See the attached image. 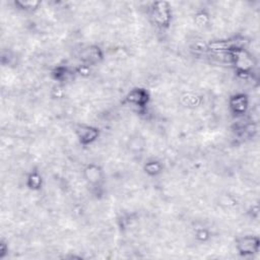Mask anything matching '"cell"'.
I'll return each instance as SVG.
<instances>
[{"label":"cell","instance_id":"cell-1","mask_svg":"<svg viewBox=\"0 0 260 260\" xmlns=\"http://www.w3.org/2000/svg\"><path fill=\"white\" fill-rule=\"evenodd\" d=\"M75 133L83 146H88L98 139L100 130L94 126L82 124L75 128Z\"/></svg>","mask_w":260,"mask_h":260},{"label":"cell","instance_id":"cell-2","mask_svg":"<svg viewBox=\"0 0 260 260\" xmlns=\"http://www.w3.org/2000/svg\"><path fill=\"white\" fill-rule=\"evenodd\" d=\"M152 17L154 22L161 27L168 25L171 22V11L168 3L155 2L152 7Z\"/></svg>","mask_w":260,"mask_h":260},{"label":"cell","instance_id":"cell-3","mask_svg":"<svg viewBox=\"0 0 260 260\" xmlns=\"http://www.w3.org/2000/svg\"><path fill=\"white\" fill-rule=\"evenodd\" d=\"M259 240L257 237L245 236L237 240V248L243 255L252 254L258 251Z\"/></svg>","mask_w":260,"mask_h":260},{"label":"cell","instance_id":"cell-4","mask_svg":"<svg viewBox=\"0 0 260 260\" xmlns=\"http://www.w3.org/2000/svg\"><path fill=\"white\" fill-rule=\"evenodd\" d=\"M126 100L137 107H145L150 100V96L144 88H134L128 94Z\"/></svg>","mask_w":260,"mask_h":260},{"label":"cell","instance_id":"cell-5","mask_svg":"<svg viewBox=\"0 0 260 260\" xmlns=\"http://www.w3.org/2000/svg\"><path fill=\"white\" fill-rule=\"evenodd\" d=\"M103 57L102 51L100 50L99 47H88L85 50L82 51L81 54V59L89 64H95L99 62Z\"/></svg>","mask_w":260,"mask_h":260},{"label":"cell","instance_id":"cell-6","mask_svg":"<svg viewBox=\"0 0 260 260\" xmlns=\"http://www.w3.org/2000/svg\"><path fill=\"white\" fill-rule=\"evenodd\" d=\"M230 106L236 114H244L248 108V99L243 94L235 95L230 101Z\"/></svg>","mask_w":260,"mask_h":260},{"label":"cell","instance_id":"cell-7","mask_svg":"<svg viewBox=\"0 0 260 260\" xmlns=\"http://www.w3.org/2000/svg\"><path fill=\"white\" fill-rule=\"evenodd\" d=\"M86 173L87 175V179L89 180L90 183H95V182L99 181L101 178V171L99 170V168L95 165L88 166L86 170Z\"/></svg>","mask_w":260,"mask_h":260},{"label":"cell","instance_id":"cell-8","mask_svg":"<svg viewBox=\"0 0 260 260\" xmlns=\"http://www.w3.org/2000/svg\"><path fill=\"white\" fill-rule=\"evenodd\" d=\"M146 172L151 176H155L162 172V165L159 162H149L145 166Z\"/></svg>","mask_w":260,"mask_h":260},{"label":"cell","instance_id":"cell-9","mask_svg":"<svg viewBox=\"0 0 260 260\" xmlns=\"http://www.w3.org/2000/svg\"><path fill=\"white\" fill-rule=\"evenodd\" d=\"M28 185L31 189H39L42 186V178L38 173H32L28 179Z\"/></svg>","mask_w":260,"mask_h":260}]
</instances>
